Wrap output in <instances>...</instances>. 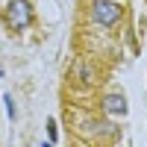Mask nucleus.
<instances>
[{
    "label": "nucleus",
    "mask_w": 147,
    "mask_h": 147,
    "mask_svg": "<svg viewBox=\"0 0 147 147\" xmlns=\"http://www.w3.org/2000/svg\"><path fill=\"white\" fill-rule=\"evenodd\" d=\"M124 18L121 0H91V21L100 27H115Z\"/></svg>",
    "instance_id": "obj_1"
},
{
    "label": "nucleus",
    "mask_w": 147,
    "mask_h": 147,
    "mask_svg": "<svg viewBox=\"0 0 147 147\" xmlns=\"http://www.w3.org/2000/svg\"><path fill=\"white\" fill-rule=\"evenodd\" d=\"M6 21H9V27L15 30V32L27 30L30 21H32V3H30V0H9V6H6Z\"/></svg>",
    "instance_id": "obj_2"
},
{
    "label": "nucleus",
    "mask_w": 147,
    "mask_h": 147,
    "mask_svg": "<svg viewBox=\"0 0 147 147\" xmlns=\"http://www.w3.org/2000/svg\"><path fill=\"white\" fill-rule=\"evenodd\" d=\"M103 106H106V112H112V115H118V118L127 115V100H124L121 94H109L106 100H103Z\"/></svg>",
    "instance_id": "obj_3"
},
{
    "label": "nucleus",
    "mask_w": 147,
    "mask_h": 147,
    "mask_svg": "<svg viewBox=\"0 0 147 147\" xmlns=\"http://www.w3.org/2000/svg\"><path fill=\"white\" fill-rule=\"evenodd\" d=\"M77 71H80V82H94V80H91V77H94V71L88 74V62H80Z\"/></svg>",
    "instance_id": "obj_4"
},
{
    "label": "nucleus",
    "mask_w": 147,
    "mask_h": 147,
    "mask_svg": "<svg viewBox=\"0 0 147 147\" xmlns=\"http://www.w3.org/2000/svg\"><path fill=\"white\" fill-rule=\"evenodd\" d=\"M56 138H59V129H56V121L50 118V121H47V141L56 144Z\"/></svg>",
    "instance_id": "obj_5"
},
{
    "label": "nucleus",
    "mask_w": 147,
    "mask_h": 147,
    "mask_svg": "<svg viewBox=\"0 0 147 147\" xmlns=\"http://www.w3.org/2000/svg\"><path fill=\"white\" fill-rule=\"evenodd\" d=\"M3 103H6V115H9V118H15V103H12V97H9V94L3 97Z\"/></svg>",
    "instance_id": "obj_6"
},
{
    "label": "nucleus",
    "mask_w": 147,
    "mask_h": 147,
    "mask_svg": "<svg viewBox=\"0 0 147 147\" xmlns=\"http://www.w3.org/2000/svg\"><path fill=\"white\" fill-rule=\"evenodd\" d=\"M0 77H3V68H0Z\"/></svg>",
    "instance_id": "obj_7"
}]
</instances>
